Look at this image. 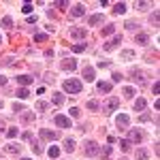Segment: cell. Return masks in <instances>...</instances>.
<instances>
[{
  "mask_svg": "<svg viewBox=\"0 0 160 160\" xmlns=\"http://www.w3.org/2000/svg\"><path fill=\"white\" fill-rule=\"evenodd\" d=\"M62 88H64V92H68V94H79V92H81V81H79V79H66V81L62 83Z\"/></svg>",
  "mask_w": 160,
  "mask_h": 160,
  "instance_id": "obj_1",
  "label": "cell"
},
{
  "mask_svg": "<svg viewBox=\"0 0 160 160\" xmlns=\"http://www.w3.org/2000/svg\"><path fill=\"white\" fill-rule=\"evenodd\" d=\"M120 107V98H115V96H111V98H107L105 102H102V107L100 109L105 111V113H111L113 109H118Z\"/></svg>",
  "mask_w": 160,
  "mask_h": 160,
  "instance_id": "obj_2",
  "label": "cell"
},
{
  "mask_svg": "<svg viewBox=\"0 0 160 160\" xmlns=\"http://www.w3.org/2000/svg\"><path fill=\"white\" fill-rule=\"evenodd\" d=\"M100 154V148L96 141H88L86 143V156H98Z\"/></svg>",
  "mask_w": 160,
  "mask_h": 160,
  "instance_id": "obj_3",
  "label": "cell"
},
{
  "mask_svg": "<svg viewBox=\"0 0 160 160\" xmlns=\"http://www.w3.org/2000/svg\"><path fill=\"white\" fill-rule=\"evenodd\" d=\"M115 126H118V128H128V126H130V118H128L126 113L115 115Z\"/></svg>",
  "mask_w": 160,
  "mask_h": 160,
  "instance_id": "obj_4",
  "label": "cell"
},
{
  "mask_svg": "<svg viewBox=\"0 0 160 160\" xmlns=\"http://www.w3.org/2000/svg\"><path fill=\"white\" fill-rule=\"evenodd\" d=\"M120 43H122V37H113L109 43H105V45H102V49H105V51H113V49H118V47H120Z\"/></svg>",
  "mask_w": 160,
  "mask_h": 160,
  "instance_id": "obj_5",
  "label": "cell"
},
{
  "mask_svg": "<svg viewBox=\"0 0 160 160\" xmlns=\"http://www.w3.org/2000/svg\"><path fill=\"white\" fill-rule=\"evenodd\" d=\"M38 135H41V139H45V141H56V139H58V135H56L53 130H49V128H41Z\"/></svg>",
  "mask_w": 160,
  "mask_h": 160,
  "instance_id": "obj_6",
  "label": "cell"
},
{
  "mask_svg": "<svg viewBox=\"0 0 160 160\" xmlns=\"http://www.w3.org/2000/svg\"><path fill=\"white\" fill-rule=\"evenodd\" d=\"M53 122H56V126H60V128H71V126H73V122H71L66 115H56Z\"/></svg>",
  "mask_w": 160,
  "mask_h": 160,
  "instance_id": "obj_7",
  "label": "cell"
},
{
  "mask_svg": "<svg viewBox=\"0 0 160 160\" xmlns=\"http://www.w3.org/2000/svg\"><path fill=\"white\" fill-rule=\"evenodd\" d=\"M68 34H71L73 38H77V41H86V37H88L83 28H71V32H68Z\"/></svg>",
  "mask_w": 160,
  "mask_h": 160,
  "instance_id": "obj_8",
  "label": "cell"
},
{
  "mask_svg": "<svg viewBox=\"0 0 160 160\" xmlns=\"http://www.w3.org/2000/svg\"><path fill=\"white\" fill-rule=\"evenodd\" d=\"M128 141H130V143H141V141H143V132H141V130H130V132H128Z\"/></svg>",
  "mask_w": 160,
  "mask_h": 160,
  "instance_id": "obj_9",
  "label": "cell"
},
{
  "mask_svg": "<svg viewBox=\"0 0 160 160\" xmlns=\"http://www.w3.org/2000/svg\"><path fill=\"white\" fill-rule=\"evenodd\" d=\"M15 79H17V83H22V86H30V83L34 81V75H17Z\"/></svg>",
  "mask_w": 160,
  "mask_h": 160,
  "instance_id": "obj_10",
  "label": "cell"
},
{
  "mask_svg": "<svg viewBox=\"0 0 160 160\" xmlns=\"http://www.w3.org/2000/svg\"><path fill=\"white\" fill-rule=\"evenodd\" d=\"M71 15H73V17H81V15H86V7H83V4H73Z\"/></svg>",
  "mask_w": 160,
  "mask_h": 160,
  "instance_id": "obj_11",
  "label": "cell"
},
{
  "mask_svg": "<svg viewBox=\"0 0 160 160\" xmlns=\"http://www.w3.org/2000/svg\"><path fill=\"white\" fill-rule=\"evenodd\" d=\"M83 79H86V81H94V79H96V73H94L92 66H86V68H83Z\"/></svg>",
  "mask_w": 160,
  "mask_h": 160,
  "instance_id": "obj_12",
  "label": "cell"
},
{
  "mask_svg": "<svg viewBox=\"0 0 160 160\" xmlns=\"http://www.w3.org/2000/svg\"><path fill=\"white\" fill-rule=\"evenodd\" d=\"M75 66H77V62L73 58H66V60H62V68L64 71H75Z\"/></svg>",
  "mask_w": 160,
  "mask_h": 160,
  "instance_id": "obj_13",
  "label": "cell"
},
{
  "mask_svg": "<svg viewBox=\"0 0 160 160\" xmlns=\"http://www.w3.org/2000/svg\"><path fill=\"white\" fill-rule=\"evenodd\" d=\"M135 41H137V45H148V43H149V37L145 34V32H139V34L135 37Z\"/></svg>",
  "mask_w": 160,
  "mask_h": 160,
  "instance_id": "obj_14",
  "label": "cell"
},
{
  "mask_svg": "<svg viewBox=\"0 0 160 160\" xmlns=\"http://www.w3.org/2000/svg\"><path fill=\"white\" fill-rule=\"evenodd\" d=\"M102 22V13H96V15H90V19H88V24L90 26H98Z\"/></svg>",
  "mask_w": 160,
  "mask_h": 160,
  "instance_id": "obj_15",
  "label": "cell"
},
{
  "mask_svg": "<svg viewBox=\"0 0 160 160\" xmlns=\"http://www.w3.org/2000/svg\"><path fill=\"white\" fill-rule=\"evenodd\" d=\"M51 100H53V105H62L64 102V94L62 92H53L51 94Z\"/></svg>",
  "mask_w": 160,
  "mask_h": 160,
  "instance_id": "obj_16",
  "label": "cell"
},
{
  "mask_svg": "<svg viewBox=\"0 0 160 160\" xmlns=\"http://www.w3.org/2000/svg\"><path fill=\"white\" fill-rule=\"evenodd\" d=\"M113 32H115V26H113V24H107L102 30H100V34H102V37H109V34H113Z\"/></svg>",
  "mask_w": 160,
  "mask_h": 160,
  "instance_id": "obj_17",
  "label": "cell"
},
{
  "mask_svg": "<svg viewBox=\"0 0 160 160\" xmlns=\"http://www.w3.org/2000/svg\"><path fill=\"white\" fill-rule=\"evenodd\" d=\"M128 75H130V77H132L135 81H143V73H141L139 68H132V71H130Z\"/></svg>",
  "mask_w": 160,
  "mask_h": 160,
  "instance_id": "obj_18",
  "label": "cell"
},
{
  "mask_svg": "<svg viewBox=\"0 0 160 160\" xmlns=\"http://www.w3.org/2000/svg\"><path fill=\"white\" fill-rule=\"evenodd\" d=\"M96 88H98V92H109V90H111V83H109V81H98V83H96Z\"/></svg>",
  "mask_w": 160,
  "mask_h": 160,
  "instance_id": "obj_19",
  "label": "cell"
},
{
  "mask_svg": "<svg viewBox=\"0 0 160 160\" xmlns=\"http://www.w3.org/2000/svg\"><path fill=\"white\" fill-rule=\"evenodd\" d=\"M120 56H122V60L130 62V60H132V58H135V51H130V49H124L122 53H120Z\"/></svg>",
  "mask_w": 160,
  "mask_h": 160,
  "instance_id": "obj_20",
  "label": "cell"
},
{
  "mask_svg": "<svg viewBox=\"0 0 160 160\" xmlns=\"http://www.w3.org/2000/svg\"><path fill=\"white\" fill-rule=\"evenodd\" d=\"M145 107H148V100H145V98H137V102H135V109L137 111H143Z\"/></svg>",
  "mask_w": 160,
  "mask_h": 160,
  "instance_id": "obj_21",
  "label": "cell"
},
{
  "mask_svg": "<svg viewBox=\"0 0 160 160\" xmlns=\"http://www.w3.org/2000/svg\"><path fill=\"white\" fill-rule=\"evenodd\" d=\"M73 149H75V141H73V139H66V141H64V152L71 154Z\"/></svg>",
  "mask_w": 160,
  "mask_h": 160,
  "instance_id": "obj_22",
  "label": "cell"
},
{
  "mask_svg": "<svg viewBox=\"0 0 160 160\" xmlns=\"http://www.w3.org/2000/svg\"><path fill=\"white\" fill-rule=\"evenodd\" d=\"M137 160H149L148 149H137Z\"/></svg>",
  "mask_w": 160,
  "mask_h": 160,
  "instance_id": "obj_23",
  "label": "cell"
},
{
  "mask_svg": "<svg viewBox=\"0 0 160 160\" xmlns=\"http://www.w3.org/2000/svg\"><path fill=\"white\" fill-rule=\"evenodd\" d=\"M47 154H49V158H58V156H60V148H56V145H51V148L47 149Z\"/></svg>",
  "mask_w": 160,
  "mask_h": 160,
  "instance_id": "obj_24",
  "label": "cell"
},
{
  "mask_svg": "<svg viewBox=\"0 0 160 160\" xmlns=\"http://www.w3.org/2000/svg\"><path fill=\"white\" fill-rule=\"evenodd\" d=\"M0 26H2L4 30H9V28L13 26V19H11V17H2V22H0Z\"/></svg>",
  "mask_w": 160,
  "mask_h": 160,
  "instance_id": "obj_25",
  "label": "cell"
},
{
  "mask_svg": "<svg viewBox=\"0 0 160 160\" xmlns=\"http://www.w3.org/2000/svg\"><path fill=\"white\" fill-rule=\"evenodd\" d=\"M113 11L118 13V15H122V13H126V4H124V2H118V4L113 7Z\"/></svg>",
  "mask_w": 160,
  "mask_h": 160,
  "instance_id": "obj_26",
  "label": "cell"
},
{
  "mask_svg": "<svg viewBox=\"0 0 160 160\" xmlns=\"http://www.w3.org/2000/svg\"><path fill=\"white\" fill-rule=\"evenodd\" d=\"M124 96H126V98H132V96H135V88L126 86V88H124Z\"/></svg>",
  "mask_w": 160,
  "mask_h": 160,
  "instance_id": "obj_27",
  "label": "cell"
},
{
  "mask_svg": "<svg viewBox=\"0 0 160 160\" xmlns=\"http://www.w3.org/2000/svg\"><path fill=\"white\" fill-rule=\"evenodd\" d=\"M7 152H9V154H19V145H15V143H9V145H7Z\"/></svg>",
  "mask_w": 160,
  "mask_h": 160,
  "instance_id": "obj_28",
  "label": "cell"
},
{
  "mask_svg": "<svg viewBox=\"0 0 160 160\" xmlns=\"http://www.w3.org/2000/svg\"><path fill=\"white\" fill-rule=\"evenodd\" d=\"M22 120H24V124L32 122V120H34V113H32V111H28V113H24V115H22Z\"/></svg>",
  "mask_w": 160,
  "mask_h": 160,
  "instance_id": "obj_29",
  "label": "cell"
},
{
  "mask_svg": "<svg viewBox=\"0 0 160 160\" xmlns=\"http://www.w3.org/2000/svg\"><path fill=\"white\" fill-rule=\"evenodd\" d=\"M120 148H122L124 152H128V149H130V141H128V139H120Z\"/></svg>",
  "mask_w": 160,
  "mask_h": 160,
  "instance_id": "obj_30",
  "label": "cell"
},
{
  "mask_svg": "<svg viewBox=\"0 0 160 160\" xmlns=\"http://www.w3.org/2000/svg\"><path fill=\"white\" fill-rule=\"evenodd\" d=\"M53 7H58V9H68V2H66V0H56Z\"/></svg>",
  "mask_w": 160,
  "mask_h": 160,
  "instance_id": "obj_31",
  "label": "cell"
},
{
  "mask_svg": "<svg viewBox=\"0 0 160 160\" xmlns=\"http://www.w3.org/2000/svg\"><path fill=\"white\" fill-rule=\"evenodd\" d=\"M17 96H19V98H28V96H30V90H26V88L17 90Z\"/></svg>",
  "mask_w": 160,
  "mask_h": 160,
  "instance_id": "obj_32",
  "label": "cell"
},
{
  "mask_svg": "<svg viewBox=\"0 0 160 160\" xmlns=\"http://www.w3.org/2000/svg\"><path fill=\"white\" fill-rule=\"evenodd\" d=\"M88 109H92V111H98V109H100L98 100H90V102H88Z\"/></svg>",
  "mask_w": 160,
  "mask_h": 160,
  "instance_id": "obj_33",
  "label": "cell"
},
{
  "mask_svg": "<svg viewBox=\"0 0 160 160\" xmlns=\"http://www.w3.org/2000/svg\"><path fill=\"white\" fill-rule=\"evenodd\" d=\"M111 79H113L115 83H120V81H122V79H124V75H122V73H118V71H115V73H111Z\"/></svg>",
  "mask_w": 160,
  "mask_h": 160,
  "instance_id": "obj_34",
  "label": "cell"
},
{
  "mask_svg": "<svg viewBox=\"0 0 160 160\" xmlns=\"http://www.w3.org/2000/svg\"><path fill=\"white\" fill-rule=\"evenodd\" d=\"M68 113H71L73 118H79V115H81V111H79V107H71V109H68Z\"/></svg>",
  "mask_w": 160,
  "mask_h": 160,
  "instance_id": "obj_35",
  "label": "cell"
},
{
  "mask_svg": "<svg viewBox=\"0 0 160 160\" xmlns=\"http://www.w3.org/2000/svg\"><path fill=\"white\" fill-rule=\"evenodd\" d=\"M7 137H9V139H13V137H17V128H15V126H11V128L7 130Z\"/></svg>",
  "mask_w": 160,
  "mask_h": 160,
  "instance_id": "obj_36",
  "label": "cell"
},
{
  "mask_svg": "<svg viewBox=\"0 0 160 160\" xmlns=\"http://www.w3.org/2000/svg\"><path fill=\"white\" fill-rule=\"evenodd\" d=\"M158 19H160V15H158V11L154 13L152 17H149V22H152V26H158Z\"/></svg>",
  "mask_w": 160,
  "mask_h": 160,
  "instance_id": "obj_37",
  "label": "cell"
},
{
  "mask_svg": "<svg viewBox=\"0 0 160 160\" xmlns=\"http://www.w3.org/2000/svg\"><path fill=\"white\" fill-rule=\"evenodd\" d=\"M34 107H37L38 111H45V109H47V102H45V100H38V102L34 105Z\"/></svg>",
  "mask_w": 160,
  "mask_h": 160,
  "instance_id": "obj_38",
  "label": "cell"
},
{
  "mask_svg": "<svg viewBox=\"0 0 160 160\" xmlns=\"http://www.w3.org/2000/svg\"><path fill=\"white\" fill-rule=\"evenodd\" d=\"M83 49H86V45H83V43H79V45H73V51H75V53H81Z\"/></svg>",
  "mask_w": 160,
  "mask_h": 160,
  "instance_id": "obj_39",
  "label": "cell"
},
{
  "mask_svg": "<svg viewBox=\"0 0 160 160\" xmlns=\"http://www.w3.org/2000/svg\"><path fill=\"white\" fill-rule=\"evenodd\" d=\"M34 41L37 43H43V41H47V34H43V32L41 34H34Z\"/></svg>",
  "mask_w": 160,
  "mask_h": 160,
  "instance_id": "obj_40",
  "label": "cell"
},
{
  "mask_svg": "<svg viewBox=\"0 0 160 160\" xmlns=\"http://www.w3.org/2000/svg\"><path fill=\"white\" fill-rule=\"evenodd\" d=\"M24 109H26V107H24V105H19V102H15V105H13V111H15V113H22Z\"/></svg>",
  "mask_w": 160,
  "mask_h": 160,
  "instance_id": "obj_41",
  "label": "cell"
},
{
  "mask_svg": "<svg viewBox=\"0 0 160 160\" xmlns=\"http://www.w3.org/2000/svg\"><path fill=\"white\" fill-rule=\"evenodd\" d=\"M126 28H128V30H135V28H139V24L130 19V22H126Z\"/></svg>",
  "mask_w": 160,
  "mask_h": 160,
  "instance_id": "obj_42",
  "label": "cell"
},
{
  "mask_svg": "<svg viewBox=\"0 0 160 160\" xmlns=\"http://www.w3.org/2000/svg\"><path fill=\"white\" fill-rule=\"evenodd\" d=\"M22 11H24V13H30V11H32V4H30V2H26L24 7H22Z\"/></svg>",
  "mask_w": 160,
  "mask_h": 160,
  "instance_id": "obj_43",
  "label": "cell"
},
{
  "mask_svg": "<svg viewBox=\"0 0 160 160\" xmlns=\"http://www.w3.org/2000/svg\"><path fill=\"white\" fill-rule=\"evenodd\" d=\"M139 120H141V122H149V120H152V115H149V113H143Z\"/></svg>",
  "mask_w": 160,
  "mask_h": 160,
  "instance_id": "obj_44",
  "label": "cell"
},
{
  "mask_svg": "<svg viewBox=\"0 0 160 160\" xmlns=\"http://www.w3.org/2000/svg\"><path fill=\"white\" fill-rule=\"evenodd\" d=\"M22 139H24V141H32V132H24Z\"/></svg>",
  "mask_w": 160,
  "mask_h": 160,
  "instance_id": "obj_45",
  "label": "cell"
},
{
  "mask_svg": "<svg viewBox=\"0 0 160 160\" xmlns=\"http://www.w3.org/2000/svg\"><path fill=\"white\" fill-rule=\"evenodd\" d=\"M100 154H102V156H109V154H111V148H105V149H100Z\"/></svg>",
  "mask_w": 160,
  "mask_h": 160,
  "instance_id": "obj_46",
  "label": "cell"
},
{
  "mask_svg": "<svg viewBox=\"0 0 160 160\" xmlns=\"http://www.w3.org/2000/svg\"><path fill=\"white\" fill-rule=\"evenodd\" d=\"M32 149H34V154H38V152H41V145H38V143H32Z\"/></svg>",
  "mask_w": 160,
  "mask_h": 160,
  "instance_id": "obj_47",
  "label": "cell"
},
{
  "mask_svg": "<svg viewBox=\"0 0 160 160\" xmlns=\"http://www.w3.org/2000/svg\"><path fill=\"white\" fill-rule=\"evenodd\" d=\"M152 90H154V94H158V90H160V83H158V81L154 83V88H152Z\"/></svg>",
  "mask_w": 160,
  "mask_h": 160,
  "instance_id": "obj_48",
  "label": "cell"
},
{
  "mask_svg": "<svg viewBox=\"0 0 160 160\" xmlns=\"http://www.w3.org/2000/svg\"><path fill=\"white\" fill-rule=\"evenodd\" d=\"M4 83H7V77H2V75H0V86H4Z\"/></svg>",
  "mask_w": 160,
  "mask_h": 160,
  "instance_id": "obj_49",
  "label": "cell"
},
{
  "mask_svg": "<svg viewBox=\"0 0 160 160\" xmlns=\"http://www.w3.org/2000/svg\"><path fill=\"white\" fill-rule=\"evenodd\" d=\"M0 132H4V122L0 120Z\"/></svg>",
  "mask_w": 160,
  "mask_h": 160,
  "instance_id": "obj_50",
  "label": "cell"
},
{
  "mask_svg": "<svg viewBox=\"0 0 160 160\" xmlns=\"http://www.w3.org/2000/svg\"><path fill=\"white\" fill-rule=\"evenodd\" d=\"M22 160H30V158H22Z\"/></svg>",
  "mask_w": 160,
  "mask_h": 160,
  "instance_id": "obj_51",
  "label": "cell"
},
{
  "mask_svg": "<svg viewBox=\"0 0 160 160\" xmlns=\"http://www.w3.org/2000/svg\"><path fill=\"white\" fill-rule=\"evenodd\" d=\"M0 43H2V37H0Z\"/></svg>",
  "mask_w": 160,
  "mask_h": 160,
  "instance_id": "obj_52",
  "label": "cell"
},
{
  "mask_svg": "<svg viewBox=\"0 0 160 160\" xmlns=\"http://www.w3.org/2000/svg\"><path fill=\"white\" fill-rule=\"evenodd\" d=\"M122 160H128V158H122Z\"/></svg>",
  "mask_w": 160,
  "mask_h": 160,
  "instance_id": "obj_53",
  "label": "cell"
},
{
  "mask_svg": "<svg viewBox=\"0 0 160 160\" xmlns=\"http://www.w3.org/2000/svg\"><path fill=\"white\" fill-rule=\"evenodd\" d=\"M0 107H2V102H0Z\"/></svg>",
  "mask_w": 160,
  "mask_h": 160,
  "instance_id": "obj_54",
  "label": "cell"
}]
</instances>
